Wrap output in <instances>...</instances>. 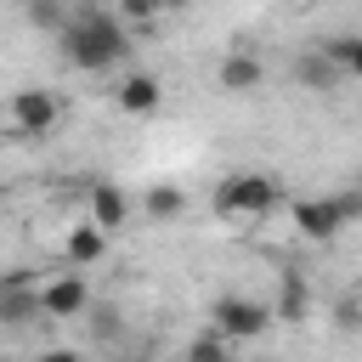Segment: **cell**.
Returning <instances> with one entry per match:
<instances>
[{
	"mask_svg": "<svg viewBox=\"0 0 362 362\" xmlns=\"http://www.w3.org/2000/svg\"><path fill=\"white\" fill-rule=\"evenodd\" d=\"M164 11V0H119V17H130V23H153Z\"/></svg>",
	"mask_w": 362,
	"mask_h": 362,
	"instance_id": "16",
	"label": "cell"
},
{
	"mask_svg": "<svg viewBox=\"0 0 362 362\" xmlns=\"http://www.w3.org/2000/svg\"><path fill=\"white\" fill-rule=\"evenodd\" d=\"M277 204H283V181L260 175V170H238L215 187V215H226V221H260Z\"/></svg>",
	"mask_w": 362,
	"mask_h": 362,
	"instance_id": "3",
	"label": "cell"
},
{
	"mask_svg": "<svg viewBox=\"0 0 362 362\" xmlns=\"http://www.w3.org/2000/svg\"><path fill=\"white\" fill-rule=\"evenodd\" d=\"M40 311H45V322H68V317L90 311V283H85V277H74V272L51 277V283L40 288Z\"/></svg>",
	"mask_w": 362,
	"mask_h": 362,
	"instance_id": "7",
	"label": "cell"
},
{
	"mask_svg": "<svg viewBox=\"0 0 362 362\" xmlns=\"http://www.w3.org/2000/svg\"><path fill=\"white\" fill-rule=\"evenodd\" d=\"M226 351H232V339H226V334H209V339H192V345H187V356H192V362H221Z\"/></svg>",
	"mask_w": 362,
	"mask_h": 362,
	"instance_id": "15",
	"label": "cell"
},
{
	"mask_svg": "<svg viewBox=\"0 0 362 362\" xmlns=\"http://www.w3.org/2000/svg\"><path fill=\"white\" fill-rule=\"evenodd\" d=\"M215 85H221L226 96H255V90L266 85V68H260L255 51H226L221 68H215Z\"/></svg>",
	"mask_w": 362,
	"mask_h": 362,
	"instance_id": "9",
	"label": "cell"
},
{
	"mask_svg": "<svg viewBox=\"0 0 362 362\" xmlns=\"http://www.w3.org/2000/svg\"><path fill=\"white\" fill-rule=\"evenodd\" d=\"M57 40H62V57L74 62V68H85V74H107L113 62H124V51H130V34H124V17H113V11H79L74 23H62L57 28Z\"/></svg>",
	"mask_w": 362,
	"mask_h": 362,
	"instance_id": "1",
	"label": "cell"
},
{
	"mask_svg": "<svg viewBox=\"0 0 362 362\" xmlns=\"http://www.w3.org/2000/svg\"><path fill=\"white\" fill-rule=\"evenodd\" d=\"M322 51L334 57V68L345 79H362V34H334V40H322Z\"/></svg>",
	"mask_w": 362,
	"mask_h": 362,
	"instance_id": "14",
	"label": "cell"
},
{
	"mask_svg": "<svg viewBox=\"0 0 362 362\" xmlns=\"http://www.w3.org/2000/svg\"><path fill=\"white\" fill-rule=\"evenodd\" d=\"M28 17H34L40 28H62V11H57V0H34V6H28Z\"/></svg>",
	"mask_w": 362,
	"mask_h": 362,
	"instance_id": "17",
	"label": "cell"
},
{
	"mask_svg": "<svg viewBox=\"0 0 362 362\" xmlns=\"http://www.w3.org/2000/svg\"><path fill=\"white\" fill-rule=\"evenodd\" d=\"M62 255H68L74 266H96V260L107 255V232H102L96 221H79V226L62 238Z\"/></svg>",
	"mask_w": 362,
	"mask_h": 362,
	"instance_id": "11",
	"label": "cell"
},
{
	"mask_svg": "<svg viewBox=\"0 0 362 362\" xmlns=\"http://www.w3.org/2000/svg\"><path fill=\"white\" fill-rule=\"evenodd\" d=\"M209 317H215V334H226V339L238 345V339H260L277 311L260 305V300H243V294H221V300L209 305Z\"/></svg>",
	"mask_w": 362,
	"mask_h": 362,
	"instance_id": "4",
	"label": "cell"
},
{
	"mask_svg": "<svg viewBox=\"0 0 362 362\" xmlns=\"http://www.w3.org/2000/svg\"><path fill=\"white\" fill-rule=\"evenodd\" d=\"M57 119H62V107H57L51 90H40V85L11 90V124H17V136H51Z\"/></svg>",
	"mask_w": 362,
	"mask_h": 362,
	"instance_id": "6",
	"label": "cell"
},
{
	"mask_svg": "<svg viewBox=\"0 0 362 362\" xmlns=\"http://www.w3.org/2000/svg\"><path fill=\"white\" fill-rule=\"evenodd\" d=\"M339 79H345V74L334 68V57H328L322 45H317V51H300V57H294V85H300V90H334Z\"/></svg>",
	"mask_w": 362,
	"mask_h": 362,
	"instance_id": "10",
	"label": "cell"
},
{
	"mask_svg": "<svg viewBox=\"0 0 362 362\" xmlns=\"http://www.w3.org/2000/svg\"><path fill=\"white\" fill-rule=\"evenodd\" d=\"M158 96H164V85L153 74H124V85H119V107L124 113H153Z\"/></svg>",
	"mask_w": 362,
	"mask_h": 362,
	"instance_id": "12",
	"label": "cell"
},
{
	"mask_svg": "<svg viewBox=\"0 0 362 362\" xmlns=\"http://www.w3.org/2000/svg\"><path fill=\"white\" fill-rule=\"evenodd\" d=\"M288 221H294V232H300V238L328 243V238H339L345 226H356V221H362V187L322 192V198H294V204H288Z\"/></svg>",
	"mask_w": 362,
	"mask_h": 362,
	"instance_id": "2",
	"label": "cell"
},
{
	"mask_svg": "<svg viewBox=\"0 0 362 362\" xmlns=\"http://www.w3.org/2000/svg\"><path fill=\"white\" fill-rule=\"evenodd\" d=\"M141 209H147V221H181L187 192H181L175 181H153V187L141 192Z\"/></svg>",
	"mask_w": 362,
	"mask_h": 362,
	"instance_id": "13",
	"label": "cell"
},
{
	"mask_svg": "<svg viewBox=\"0 0 362 362\" xmlns=\"http://www.w3.org/2000/svg\"><path fill=\"white\" fill-rule=\"evenodd\" d=\"M34 317H45V311H40V283H34L28 266H11V272L0 277V322H6V328H28Z\"/></svg>",
	"mask_w": 362,
	"mask_h": 362,
	"instance_id": "5",
	"label": "cell"
},
{
	"mask_svg": "<svg viewBox=\"0 0 362 362\" xmlns=\"http://www.w3.org/2000/svg\"><path fill=\"white\" fill-rule=\"evenodd\" d=\"M85 221H96L102 232H119V226L130 221V198H124V187L107 181V175H96V181L85 187Z\"/></svg>",
	"mask_w": 362,
	"mask_h": 362,
	"instance_id": "8",
	"label": "cell"
},
{
	"mask_svg": "<svg viewBox=\"0 0 362 362\" xmlns=\"http://www.w3.org/2000/svg\"><path fill=\"white\" fill-rule=\"evenodd\" d=\"M187 6H192V0H164V11H187Z\"/></svg>",
	"mask_w": 362,
	"mask_h": 362,
	"instance_id": "18",
	"label": "cell"
}]
</instances>
